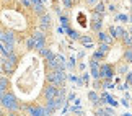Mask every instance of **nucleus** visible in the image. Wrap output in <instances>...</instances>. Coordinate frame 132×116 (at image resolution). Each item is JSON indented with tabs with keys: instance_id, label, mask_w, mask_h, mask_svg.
Listing matches in <instances>:
<instances>
[{
	"instance_id": "nucleus-15",
	"label": "nucleus",
	"mask_w": 132,
	"mask_h": 116,
	"mask_svg": "<svg viewBox=\"0 0 132 116\" xmlns=\"http://www.w3.org/2000/svg\"><path fill=\"white\" fill-rule=\"evenodd\" d=\"M60 23H62L64 28H67V26H69V18L65 17V15H60Z\"/></svg>"
},
{
	"instance_id": "nucleus-5",
	"label": "nucleus",
	"mask_w": 132,
	"mask_h": 116,
	"mask_svg": "<svg viewBox=\"0 0 132 116\" xmlns=\"http://www.w3.org/2000/svg\"><path fill=\"white\" fill-rule=\"evenodd\" d=\"M98 38H100L101 43H106V44H111V43L114 41V38H111L109 34H106V33H103V31H98Z\"/></svg>"
},
{
	"instance_id": "nucleus-7",
	"label": "nucleus",
	"mask_w": 132,
	"mask_h": 116,
	"mask_svg": "<svg viewBox=\"0 0 132 116\" xmlns=\"http://www.w3.org/2000/svg\"><path fill=\"white\" fill-rule=\"evenodd\" d=\"M104 10H106V8H104V3L101 2V0H100V2H98V3H96L95 7H93V12L100 13V15H103V13H104Z\"/></svg>"
},
{
	"instance_id": "nucleus-10",
	"label": "nucleus",
	"mask_w": 132,
	"mask_h": 116,
	"mask_svg": "<svg viewBox=\"0 0 132 116\" xmlns=\"http://www.w3.org/2000/svg\"><path fill=\"white\" fill-rule=\"evenodd\" d=\"M91 28H93L96 33H98V31H101V28H103V21H101V20H96V21H93V23H91Z\"/></svg>"
},
{
	"instance_id": "nucleus-11",
	"label": "nucleus",
	"mask_w": 132,
	"mask_h": 116,
	"mask_svg": "<svg viewBox=\"0 0 132 116\" xmlns=\"http://www.w3.org/2000/svg\"><path fill=\"white\" fill-rule=\"evenodd\" d=\"M65 31H67V33H69V36H70V38H72V39H78V38H80V34H78L77 31H73V29H70L69 26H67V28H65Z\"/></svg>"
},
{
	"instance_id": "nucleus-8",
	"label": "nucleus",
	"mask_w": 132,
	"mask_h": 116,
	"mask_svg": "<svg viewBox=\"0 0 132 116\" xmlns=\"http://www.w3.org/2000/svg\"><path fill=\"white\" fill-rule=\"evenodd\" d=\"M124 33H126V29H124V28H121V26H118V28H114V29H113V38H122V36H124Z\"/></svg>"
},
{
	"instance_id": "nucleus-3",
	"label": "nucleus",
	"mask_w": 132,
	"mask_h": 116,
	"mask_svg": "<svg viewBox=\"0 0 132 116\" xmlns=\"http://www.w3.org/2000/svg\"><path fill=\"white\" fill-rule=\"evenodd\" d=\"M55 93H57V87L55 85H47L46 87V90H44V97H46V100H52L54 97H55Z\"/></svg>"
},
{
	"instance_id": "nucleus-21",
	"label": "nucleus",
	"mask_w": 132,
	"mask_h": 116,
	"mask_svg": "<svg viewBox=\"0 0 132 116\" xmlns=\"http://www.w3.org/2000/svg\"><path fill=\"white\" fill-rule=\"evenodd\" d=\"M108 10H109V12H116V10H118V7H116L114 3H111L109 7H108Z\"/></svg>"
},
{
	"instance_id": "nucleus-13",
	"label": "nucleus",
	"mask_w": 132,
	"mask_h": 116,
	"mask_svg": "<svg viewBox=\"0 0 132 116\" xmlns=\"http://www.w3.org/2000/svg\"><path fill=\"white\" fill-rule=\"evenodd\" d=\"M124 59L127 60V62H132V49H127V51L124 52Z\"/></svg>"
},
{
	"instance_id": "nucleus-19",
	"label": "nucleus",
	"mask_w": 132,
	"mask_h": 116,
	"mask_svg": "<svg viewBox=\"0 0 132 116\" xmlns=\"http://www.w3.org/2000/svg\"><path fill=\"white\" fill-rule=\"evenodd\" d=\"M118 21H127V15H118Z\"/></svg>"
},
{
	"instance_id": "nucleus-23",
	"label": "nucleus",
	"mask_w": 132,
	"mask_h": 116,
	"mask_svg": "<svg viewBox=\"0 0 132 116\" xmlns=\"http://www.w3.org/2000/svg\"><path fill=\"white\" fill-rule=\"evenodd\" d=\"M69 65H70V67H73V65H75V57H72V59H70V62H69Z\"/></svg>"
},
{
	"instance_id": "nucleus-26",
	"label": "nucleus",
	"mask_w": 132,
	"mask_h": 116,
	"mask_svg": "<svg viewBox=\"0 0 132 116\" xmlns=\"http://www.w3.org/2000/svg\"><path fill=\"white\" fill-rule=\"evenodd\" d=\"M129 48L132 49V36H130V39H129Z\"/></svg>"
},
{
	"instance_id": "nucleus-20",
	"label": "nucleus",
	"mask_w": 132,
	"mask_h": 116,
	"mask_svg": "<svg viewBox=\"0 0 132 116\" xmlns=\"http://www.w3.org/2000/svg\"><path fill=\"white\" fill-rule=\"evenodd\" d=\"M98 2H100V0H87V5H88V7H95Z\"/></svg>"
},
{
	"instance_id": "nucleus-17",
	"label": "nucleus",
	"mask_w": 132,
	"mask_h": 116,
	"mask_svg": "<svg viewBox=\"0 0 132 116\" xmlns=\"http://www.w3.org/2000/svg\"><path fill=\"white\" fill-rule=\"evenodd\" d=\"M90 100H91V102H93V103H98V95H96L95 92H90Z\"/></svg>"
},
{
	"instance_id": "nucleus-9",
	"label": "nucleus",
	"mask_w": 132,
	"mask_h": 116,
	"mask_svg": "<svg viewBox=\"0 0 132 116\" xmlns=\"http://www.w3.org/2000/svg\"><path fill=\"white\" fill-rule=\"evenodd\" d=\"M111 114H113V110H111V108L98 110V111H96V116H111Z\"/></svg>"
},
{
	"instance_id": "nucleus-22",
	"label": "nucleus",
	"mask_w": 132,
	"mask_h": 116,
	"mask_svg": "<svg viewBox=\"0 0 132 116\" xmlns=\"http://www.w3.org/2000/svg\"><path fill=\"white\" fill-rule=\"evenodd\" d=\"M64 3H65V7H67V8L72 7V0H64Z\"/></svg>"
},
{
	"instance_id": "nucleus-12",
	"label": "nucleus",
	"mask_w": 132,
	"mask_h": 116,
	"mask_svg": "<svg viewBox=\"0 0 132 116\" xmlns=\"http://www.w3.org/2000/svg\"><path fill=\"white\" fill-rule=\"evenodd\" d=\"M78 41L82 43V44H85V46H87V44H88V46H91V38L90 36H80Z\"/></svg>"
},
{
	"instance_id": "nucleus-6",
	"label": "nucleus",
	"mask_w": 132,
	"mask_h": 116,
	"mask_svg": "<svg viewBox=\"0 0 132 116\" xmlns=\"http://www.w3.org/2000/svg\"><path fill=\"white\" fill-rule=\"evenodd\" d=\"M109 51H111V44H106V43H101V44H100L98 52H100L103 57H104V56H106V54H108Z\"/></svg>"
},
{
	"instance_id": "nucleus-24",
	"label": "nucleus",
	"mask_w": 132,
	"mask_h": 116,
	"mask_svg": "<svg viewBox=\"0 0 132 116\" xmlns=\"http://www.w3.org/2000/svg\"><path fill=\"white\" fill-rule=\"evenodd\" d=\"M127 83H132V74L127 75Z\"/></svg>"
},
{
	"instance_id": "nucleus-25",
	"label": "nucleus",
	"mask_w": 132,
	"mask_h": 116,
	"mask_svg": "<svg viewBox=\"0 0 132 116\" xmlns=\"http://www.w3.org/2000/svg\"><path fill=\"white\" fill-rule=\"evenodd\" d=\"M88 79H90V75H88V74H85V75H83V80H85V82H88Z\"/></svg>"
},
{
	"instance_id": "nucleus-2",
	"label": "nucleus",
	"mask_w": 132,
	"mask_h": 116,
	"mask_svg": "<svg viewBox=\"0 0 132 116\" xmlns=\"http://www.w3.org/2000/svg\"><path fill=\"white\" fill-rule=\"evenodd\" d=\"M113 74H114V70H113V67H111L109 64L100 65V77H103V79H113Z\"/></svg>"
},
{
	"instance_id": "nucleus-14",
	"label": "nucleus",
	"mask_w": 132,
	"mask_h": 116,
	"mask_svg": "<svg viewBox=\"0 0 132 116\" xmlns=\"http://www.w3.org/2000/svg\"><path fill=\"white\" fill-rule=\"evenodd\" d=\"M103 87H104V88H113V87H114V83L111 82V79H104V82H103Z\"/></svg>"
},
{
	"instance_id": "nucleus-4",
	"label": "nucleus",
	"mask_w": 132,
	"mask_h": 116,
	"mask_svg": "<svg viewBox=\"0 0 132 116\" xmlns=\"http://www.w3.org/2000/svg\"><path fill=\"white\" fill-rule=\"evenodd\" d=\"M31 10L34 12V15H38V17H39V15H43V13L46 12V10H44V3L41 2V0H38V2L31 7Z\"/></svg>"
},
{
	"instance_id": "nucleus-1",
	"label": "nucleus",
	"mask_w": 132,
	"mask_h": 116,
	"mask_svg": "<svg viewBox=\"0 0 132 116\" xmlns=\"http://www.w3.org/2000/svg\"><path fill=\"white\" fill-rule=\"evenodd\" d=\"M38 20H39V28H41V31H46V29L51 28V17L46 12L43 15H39Z\"/></svg>"
},
{
	"instance_id": "nucleus-18",
	"label": "nucleus",
	"mask_w": 132,
	"mask_h": 116,
	"mask_svg": "<svg viewBox=\"0 0 132 116\" xmlns=\"http://www.w3.org/2000/svg\"><path fill=\"white\" fill-rule=\"evenodd\" d=\"M91 18H93V21H96V20H101V18H103V15H100V13L93 12V15H91Z\"/></svg>"
},
{
	"instance_id": "nucleus-16",
	"label": "nucleus",
	"mask_w": 132,
	"mask_h": 116,
	"mask_svg": "<svg viewBox=\"0 0 132 116\" xmlns=\"http://www.w3.org/2000/svg\"><path fill=\"white\" fill-rule=\"evenodd\" d=\"M124 72H127V65H126V64H121L119 67H118V74H124Z\"/></svg>"
}]
</instances>
